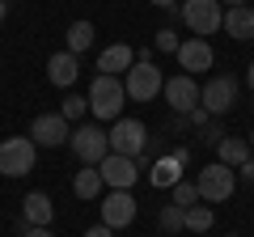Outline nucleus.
<instances>
[{
  "mask_svg": "<svg viewBox=\"0 0 254 237\" xmlns=\"http://www.w3.org/2000/svg\"><path fill=\"white\" fill-rule=\"evenodd\" d=\"M85 110H89V102H85V98H76V93H68V98H64V110H60V115L68 118V123H81V118H85Z\"/></svg>",
  "mask_w": 254,
  "mask_h": 237,
  "instance_id": "393cba45",
  "label": "nucleus"
},
{
  "mask_svg": "<svg viewBox=\"0 0 254 237\" xmlns=\"http://www.w3.org/2000/svg\"><path fill=\"white\" fill-rule=\"evenodd\" d=\"M212 59H216V55H212V43H208V38H187V43L178 47V68H182L187 76L208 72Z\"/></svg>",
  "mask_w": 254,
  "mask_h": 237,
  "instance_id": "ddd939ff",
  "label": "nucleus"
},
{
  "mask_svg": "<svg viewBox=\"0 0 254 237\" xmlns=\"http://www.w3.org/2000/svg\"><path fill=\"white\" fill-rule=\"evenodd\" d=\"M72 191H76V199H85V203H98V199H102L106 182H102L98 165H85V170H76V178H72Z\"/></svg>",
  "mask_w": 254,
  "mask_h": 237,
  "instance_id": "f3484780",
  "label": "nucleus"
},
{
  "mask_svg": "<svg viewBox=\"0 0 254 237\" xmlns=\"http://www.w3.org/2000/svg\"><path fill=\"white\" fill-rule=\"evenodd\" d=\"M178 170H182L178 157H161V161L153 165V174H148V182H153V186H174V182H182Z\"/></svg>",
  "mask_w": 254,
  "mask_h": 237,
  "instance_id": "aec40b11",
  "label": "nucleus"
},
{
  "mask_svg": "<svg viewBox=\"0 0 254 237\" xmlns=\"http://www.w3.org/2000/svg\"><path fill=\"white\" fill-rule=\"evenodd\" d=\"M199 140H203V144H212V148H216V144H220V140H225V136H220V127H216V123H208Z\"/></svg>",
  "mask_w": 254,
  "mask_h": 237,
  "instance_id": "bb28decb",
  "label": "nucleus"
},
{
  "mask_svg": "<svg viewBox=\"0 0 254 237\" xmlns=\"http://www.w3.org/2000/svg\"><path fill=\"white\" fill-rule=\"evenodd\" d=\"M220 30H229L233 38H254V9L250 4H237V9H225V21H220Z\"/></svg>",
  "mask_w": 254,
  "mask_h": 237,
  "instance_id": "a211bd4d",
  "label": "nucleus"
},
{
  "mask_svg": "<svg viewBox=\"0 0 254 237\" xmlns=\"http://www.w3.org/2000/svg\"><path fill=\"white\" fill-rule=\"evenodd\" d=\"M68 144H72V153L81 157L85 165H102L110 157V136H106V127H98V123H76L72 136H68Z\"/></svg>",
  "mask_w": 254,
  "mask_h": 237,
  "instance_id": "f03ea898",
  "label": "nucleus"
},
{
  "mask_svg": "<svg viewBox=\"0 0 254 237\" xmlns=\"http://www.w3.org/2000/svg\"><path fill=\"white\" fill-rule=\"evenodd\" d=\"M250 9H254V0H250Z\"/></svg>",
  "mask_w": 254,
  "mask_h": 237,
  "instance_id": "c9c22d12",
  "label": "nucleus"
},
{
  "mask_svg": "<svg viewBox=\"0 0 254 237\" xmlns=\"http://www.w3.org/2000/svg\"><path fill=\"white\" fill-rule=\"evenodd\" d=\"M98 174H102V182H106L110 191H131V182L140 178V165H136V157H119V153H110L106 161L98 165Z\"/></svg>",
  "mask_w": 254,
  "mask_h": 237,
  "instance_id": "9b49d317",
  "label": "nucleus"
},
{
  "mask_svg": "<svg viewBox=\"0 0 254 237\" xmlns=\"http://www.w3.org/2000/svg\"><path fill=\"white\" fill-rule=\"evenodd\" d=\"M21 220H26V229H47L55 220L51 195H47V191H30L26 199H21Z\"/></svg>",
  "mask_w": 254,
  "mask_h": 237,
  "instance_id": "2eb2a0df",
  "label": "nucleus"
},
{
  "mask_svg": "<svg viewBox=\"0 0 254 237\" xmlns=\"http://www.w3.org/2000/svg\"><path fill=\"white\" fill-rule=\"evenodd\" d=\"M161 93H165V106H170L174 115H190V110L199 106V85H195V76H187V72L170 76Z\"/></svg>",
  "mask_w": 254,
  "mask_h": 237,
  "instance_id": "9d476101",
  "label": "nucleus"
},
{
  "mask_svg": "<svg viewBox=\"0 0 254 237\" xmlns=\"http://www.w3.org/2000/svg\"><path fill=\"white\" fill-rule=\"evenodd\" d=\"M220 4H229V9H237V4H250V0H220Z\"/></svg>",
  "mask_w": 254,
  "mask_h": 237,
  "instance_id": "72a5a7b5",
  "label": "nucleus"
},
{
  "mask_svg": "<svg viewBox=\"0 0 254 237\" xmlns=\"http://www.w3.org/2000/svg\"><path fill=\"white\" fill-rule=\"evenodd\" d=\"M157 225H161L165 233H182V229H187V208H178V203H165L161 216H157Z\"/></svg>",
  "mask_w": 254,
  "mask_h": 237,
  "instance_id": "5701e85b",
  "label": "nucleus"
},
{
  "mask_svg": "<svg viewBox=\"0 0 254 237\" xmlns=\"http://www.w3.org/2000/svg\"><path fill=\"white\" fill-rule=\"evenodd\" d=\"M68 136H72V123L64 115H38L30 123V140L38 148H60V144H68Z\"/></svg>",
  "mask_w": 254,
  "mask_h": 237,
  "instance_id": "1a4fd4ad",
  "label": "nucleus"
},
{
  "mask_svg": "<svg viewBox=\"0 0 254 237\" xmlns=\"http://www.w3.org/2000/svg\"><path fill=\"white\" fill-rule=\"evenodd\" d=\"M148 4H157V9H174L178 0H148Z\"/></svg>",
  "mask_w": 254,
  "mask_h": 237,
  "instance_id": "7c9ffc66",
  "label": "nucleus"
},
{
  "mask_svg": "<svg viewBox=\"0 0 254 237\" xmlns=\"http://www.w3.org/2000/svg\"><path fill=\"white\" fill-rule=\"evenodd\" d=\"M123 89H127V98H131V102H157V98H161V89H165L161 68H157L153 59H136V64L127 68Z\"/></svg>",
  "mask_w": 254,
  "mask_h": 237,
  "instance_id": "7ed1b4c3",
  "label": "nucleus"
},
{
  "mask_svg": "<svg viewBox=\"0 0 254 237\" xmlns=\"http://www.w3.org/2000/svg\"><path fill=\"white\" fill-rule=\"evenodd\" d=\"M34 157H38V144L30 136L0 140V174H4V178H21V174H30V170H34Z\"/></svg>",
  "mask_w": 254,
  "mask_h": 237,
  "instance_id": "423d86ee",
  "label": "nucleus"
},
{
  "mask_svg": "<svg viewBox=\"0 0 254 237\" xmlns=\"http://www.w3.org/2000/svg\"><path fill=\"white\" fill-rule=\"evenodd\" d=\"M250 186H254V182H250Z\"/></svg>",
  "mask_w": 254,
  "mask_h": 237,
  "instance_id": "4c0bfd02",
  "label": "nucleus"
},
{
  "mask_svg": "<svg viewBox=\"0 0 254 237\" xmlns=\"http://www.w3.org/2000/svg\"><path fill=\"white\" fill-rule=\"evenodd\" d=\"M89 110H93V118H102V123H115V118H123V102H127V89H123V81L119 76H93V85H89Z\"/></svg>",
  "mask_w": 254,
  "mask_h": 237,
  "instance_id": "f257e3e1",
  "label": "nucleus"
},
{
  "mask_svg": "<svg viewBox=\"0 0 254 237\" xmlns=\"http://www.w3.org/2000/svg\"><path fill=\"white\" fill-rule=\"evenodd\" d=\"M76 76H81V64H76L72 51H55L51 59H47V81H51L55 89H72Z\"/></svg>",
  "mask_w": 254,
  "mask_h": 237,
  "instance_id": "4468645a",
  "label": "nucleus"
},
{
  "mask_svg": "<svg viewBox=\"0 0 254 237\" xmlns=\"http://www.w3.org/2000/svg\"><path fill=\"white\" fill-rule=\"evenodd\" d=\"M115 229H106V225H93V229H85V237H110Z\"/></svg>",
  "mask_w": 254,
  "mask_h": 237,
  "instance_id": "c85d7f7f",
  "label": "nucleus"
},
{
  "mask_svg": "<svg viewBox=\"0 0 254 237\" xmlns=\"http://www.w3.org/2000/svg\"><path fill=\"white\" fill-rule=\"evenodd\" d=\"M229 237H237V233H229Z\"/></svg>",
  "mask_w": 254,
  "mask_h": 237,
  "instance_id": "e433bc0d",
  "label": "nucleus"
},
{
  "mask_svg": "<svg viewBox=\"0 0 254 237\" xmlns=\"http://www.w3.org/2000/svg\"><path fill=\"white\" fill-rule=\"evenodd\" d=\"M131 64H136V47H127V43H115V47H106V51L98 55V72L102 76H119Z\"/></svg>",
  "mask_w": 254,
  "mask_h": 237,
  "instance_id": "dca6fc26",
  "label": "nucleus"
},
{
  "mask_svg": "<svg viewBox=\"0 0 254 237\" xmlns=\"http://www.w3.org/2000/svg\"><path fill=\"white\" fill-rule=\"evenodd\" d=\"M195 191H199L203 203H225L229 195L237 191V170H229V165L212 161L199 170V178H195Z\"/></svg>",
  "mask_w": 254,
  "mask_h": 237,
  "instance_id": "20e7f679",
  "label": "nucleus"
},
{
  "mask_svg": "<svg viewBox=\"0 0 254 237\" xmlns=\"http://www.w3.org/2000/svg\"><path fill=\"white\" fill-rule=\"evenodd\" d=\"M216 157H220V165H229V170H237V165H246L250 161V140H237V136H225L216 144Z\"/></svg>",
  "mask_w": 254,
  "mask_h": 237,
  "instance_id": "6ab92c4d",
  "label": "nucleus"
},
{
  "mask_svg": "<svg viewBox=\"0 0 254 237\" xmlns=\"http://www.w3.org/2000/svg\"><path fill=\"white\" fill-rule=\"evenodd\" d=\"M246 81H250V89H254V59H250V68H246Z\"/></svg>",
  "mask_w": 254,
  "mask_h": 237,
  "instance_id": "2f4dec72",
  "label": "nucleus"
},
{
  "mask_svg": "<svg viewBox=\"0 0 254 237\" xmlns=\"http://www.w3.org/2000/svg\"><path fill=\"white\" fill-rule=\"evenodd\" d=\"M106 136H110V153H119V157H140L148 148V140H153L140 118H115V127Z\"/></svg>",
  "mask_w": 254,
  "mask_h": 237,
  "instance_id": "0eeeda50",
  "label": "nucleus"
},
{
  "mask_svg": "<svg viewBox=\"0 0 254 237\" xmlns=\"http://www.w3.org/2000/svg\"><path fill=\"white\" fill-rule=\"evenodd\" d=\"M199 106L208 110L212 118L229 115V110L237 106V81H233V76H212L208 85H199Z\"/></svg>",
  "mask_w": 254,
  "mask_h": 237,
  "instance_id": "6e6552de",
  "label": "nucleus"
},
{
  "mask_svg": "<svg viewBox=\"0 0 254 237\" xmlns=\"http://www.w3.org/2000/svg\"><path fill=\"white\" fill-rule=\"evenodd\" d=\"M64 38H68V51H72V55H81L85 47H93V21H72Z\"/></svg>",
  "mask_w": 254,
  "mask_h": 237,
  "instance_id": "412c9836",
  "label": "nucleus"
},
{
  "mask_svg": "<svg viewBox=\"0 0 254 237\" xmlns=\"http://www.w3.org/2000/svg\"><path fill=\"white\" fill-rule=\"evenodd\" d=\"M98 208H102V225L106 229H127L131 220H136V212H140L136 199H131V191H110Z\"/></svg>",
  "mask_w": 254,
  "mask_h": 237,
  "instance_id": "f8f14e48",
  "label": "nucleus"
},
{
  "mask_svg": "<svg viewBox=\"0 0 254 237\" xmlns=\"http://www.w3.org/2000/svg\"><path fill=\"white\" fill-rule=\"evenodd\" d=\"M212 225H216V212H212L208 203H195V208H187V229H190V233H208Z\"/></svg>",
  "mask_w": 254,
  "mask_h": 237,
  "instance_id": "4be33fe9",
  "label": "nucleus"
},
{
  "mask_svg": "<svg viewBox=\"0 0 254 237\" xmlns=\"http://www.w3.org/2000/svg\"><path fill=\"white\" fill-rule=\"evenodd\" d=\"M170 195H174V203H178V208H195V203H199V191H195V182H187V178H182V182H174Z\"/></svg>",
  "mask_w": 254,
  "mask_h": 237,
  "instance_id": "b1692460",
  "label": "nucleus"
},
{
  "mask_svg": "<svg viewBox=\"0 0 254 237\" xmlns=\"http://www.w3.org/2000/svg\"><path fill=\"white\" fill-rule=\"evenodd\" d=\"M153 47H157V51H170V55H178L182 38L174 34V30H157V34H153Z\"/></svg>",
  "mask_w": 254,
  "mask_h": 237,
  "instance_id": "a878e982",
  "label": "nucleus"
},
{
  "mask_svg": "<svg viewBox=\"0 0 254 237\" xmlns=\"http://www.w3.org/2000/svg\"><path fill=\"white\" fill-rule=\"evenodd\" d=\"M237 178H246V182H254V157L246 165H237Z\"/></svg>",
  "mask_w": 254,
  "mask_h": 237,
  "instance_id": "cd10ccee",
  "label": "nucleus"
},
{
  "mask_svg": "<svg viewBox=\"0 0 254 237\" xmlns=\"http://www.w3.org/2000/svg\"><path fill=\"white\" fill-rule=\"evenodd\" d=\"M21 237H55V233H51V229H26Z\"/></svg>",
  "mask_w": 254,
  "mask_h": 237,
  "instance_id": "c756f323",
  "label": "nucleus"
},
{
  "mask_svg": "<svg viewBox=\"0 0 254 237\" xmlns=\"http://www.w3.org/2000/svg\"><path fill=\"white\" fill-rule=\"evenodd\" d=\"M9 17V0H0V21Z\"/></svg>",
  "mask_w": 254,
  "mask_h": 237,
  "instance_id": "473e14b6",
  "label": "nucleus"
},
{
  "mask_svg": "<svg viewBox=\"0 0 254 237\" xmlns=\"http://www.w3.org/2000/svg\"><path fill=\"white\" fill-rule=\"evenodd\" d=\"M178 17L187 21V30L195 38H203V34H216V30H220V21H225V4H220V0H182Z\"/></svg>",
  "mask_w": 254,
  "mask_h": 237,
  "instance_id": "39448f33",
  "label": "nucleus"
},
{
  "mask_svg": "<svg viewBox=\"0 0 254 237\" xmlns=\"http://www.w3.org/2000/svg\"><path fill=\"white\" fill-rule=\"evenodd\" d=\"M250 153H254V131H250Z\"/></svg>",
  "mask_w": 254,
  "mask_h": 237,
  "instance_id": "f704fd0d",
  "label": "nucleus"
}]
</instances>
